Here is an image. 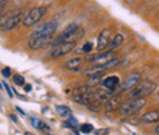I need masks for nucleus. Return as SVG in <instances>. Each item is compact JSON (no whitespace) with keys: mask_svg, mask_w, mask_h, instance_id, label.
<instances>
[{"mask_svg":"<svg viewBox=\"0 0 159 135\" xmlns=\"http://www.w3.org/2000/svg\"><path fill=\"white\" fill-rule=\"evenodd\" d=\"M2 85H4V87H5V90H6V92L9 94V96L12 97V92H11V90H10V87H9V85L6 84V82H2Z\"/></svg>","mask_w":159,"mask_h":135,"instance_id":"nucleus-25","label":"nucleus"},{"mask_svg":"<svg viewBox=\"0 0 159 135\" xmlns=\"http://www.w3.org/2000/svg\"><path fill=\"white\" fill-rule=\"evenodd\" d=\"M55 109H57L58 114H59L60 117H62V118H70V117H71V111H70V108L66 107V106H57Z\"/></svg>","mask_w":159,"mask_h":135,"instance_id":"nucleus-19","label":"nucleus"},{"mask_svg":"<svg viewBox=\"0 0 159 135\" xmlns=\"http://www.w3.org/2000/svg\"><path fill=\"white\" fill-rule=\"evenodd\" d=\"M156 89H157V84H154L152 81H141L130 91V96L146 97L148 95H151L152 92H154Z\"/></svg>","mask_w":159,"mask_h":135,"instance_id":"nucleus-3","label":"nucleus"},{"mask_svg":"<svg viewBox=\"0 0 159 135\" xmlns=\"http://www.w3.org/2000/svg\"><path fill=\"white\" fill-rule=\"evenodd\" d=\"M122 42H124V36L122 35H115L113 38H111V42H110V44H109V49L110 51H114V49H116V48H119L120 46L122 44Z\"/></svg>","mask_w":159,"mask_h":135,"instance_id":"nucleus-16","label":"nucleus"},{"mask_svg":"<svg viewBox=\"0 0 159 135\" xmlns=\"http://www.w3.org/2000/svg\"><path fill=\"white\" fill-rule=\"evenodd\" d=\"M58 28V23L55 21H50V22H45L42 26L37 27V30L33 31L31 38H36V37H44V36H53L55 33Z\"/></svg>","mask_w":159,"mask_h":135,"instance_id":"nucleus-5","label":"nucleus"},{"mask_svg":"<svg viewBox=\"0 0 159 135\" xmlns=\"http://www.w3.org/2000/svg\"><path fill=\"white\" fill-rule=\"evenodd\" d=\"M141 122L146 124H152V123H158L159 122V109H153L146 112L141 117Z\"/></svg>","mask_w":159,"mask_h":135,"instance_id":"nucleus-13","label":"nucleus"},{"mask_svg":"<svg viewBox=\"0 0 159 135\" xmlns=\"http://www.w3.org/2000/svg\"><path fill=\"white\" fill-rule=\"evenodd\" d=\"M65 66H66V69H69V70L77 71V70H80V68L82 66V59H81V58L70 59L69 61H66Z\"/></svg>","mask_w":159,"mask_h":135,"instance_id":"nucleus-15","label":"nucleus"},{"mask_svg":"<svg viewBox=\"0 0 159 135\" xmlns=\"http://www.w3.org/2000/svg\"><path fill=\"white\" fill-rule=\"evenodd\" d=\"M77 28H79V26H77L76 23H70V25L61 32V35L58 36V38L55 39L52 44L54 46V44H58V43L64 42V41H75V33H76Z\"/></svg>","mask_w":159,"mask_h":135,"instance_id":"nucleus-8","label":"nucleus"},{"mask_svg":"<svg viewBox=\"0 0 159 135\" xmlns=\"http://www.w3.org/2000/svg\"><path fill=\"white\" fill-rule=\"evenodd\" d=\"M45 12H47V9H45V7H42V6L32 9V10L25 16V19H23V25H25L26 27H31V26L36 25L37 22H39L40 20L44 17Z\"/></svg>","mask_w":159,"mask_h":135,"instance_id":"nucleus-4","label":"nucleus"},{"mask_svg":"<svg viewBox=\"0 0 159 135\" xmlns=\"http://www.w3.org/2000/svg\"><path fill=\"white\" fill-rule=\"evenodd\" d=\"M31 90H32V86H31L30 84H27V85H25V91H26V92H30Z\"/></svg>","mask_w":159,"mask_h":135,"instance_id":"nucleus-28","label":"nucleus"},{"mask_svg":"<svg viewBox=\"0 0 159 135\" xmlns=\"http://www.w3.org/2000/svg\"><path fill=\"white\" fill-rule=\"evenodd\" d=\"M25 135H34V134H32V133H30V132H26Z\"/></svg>","mask_w":159,"mask_h":135,"instance_id":"nucleus-30","label":"nucleus"},{"mask_svg":"<svg viewBox=\"0 0 159 135\" xmlns=\"http://www.w3.org/2000/svg\"><path fill=\"white\" fill-rule=\"evenodd\" d=\"M32 124L34 125V128H37L40 132H44V133H49V127L43 122V120H39V119H36V118H32L31 119Z\"/></svg>","mask_w":159,"mask_h":135,"instance_id":"nucleus-17","label":"nucleus"},{"mask_svg":"<svg viewBox=\"0 0 159 135\" xmlns=\"http://www.w3.org/2000/svg\"><path fill=\"white\" fill-rule=\"evenodd\" d=\"M6 6V0H0V11L4 12V9Z\"/></svg>","mask_w":159,"mask_h":135,"instance_id":"nucleus-27","label":"nucleus"},{"mask_svg":"<svg viewBox=\"0 0 159 135\" xmlns=\"http://www.w3.org/2000/svg\"><path fill=\"white\" fill-rule=\"evenodd\" d=\"M141 75L139 73H131L129 76L125 79L122 86H121V91H131L137 84L139 82Z\"/></svg>","mask_w":159,"mask_h":135,"instance_id":"nucleus-11","label":"nucleus"},{"mask_svg":"<svg viewBox=\"0 0 159 135\" xmlns=\"http://www.w3.org/2000/svg\"><path fill=\"white\" fill-rule=\"evenodd\" d=\"M111 36H113V32L109 28H104L100 32V35L98 36V39H97V49L99 51V53L103 52L105 48L109 47V44L111 42V38H113Z\"/></svg>","mask_w":159,"mask_h":135,"instance_id":"nucleus-9","label":"nucleus"},{"mask_svg":"<svg viewBox=\"0 0 159 135\" xmlns=\"http://www.w3.org/2000/svg\"><path fill=\"white\" fill-rule=\"evenodd\" d=\"M66 124H70V125H72V127H76V125H77V120H75L72 117H70V119L66 120Z\"/></svg>","mask_w":159,"mask_h":135,"instance_id":"nucleus-24","label":"nucleus"},{"mask_svg":"<svg viewBox=\"0 0 159 135\" xmlns=\"http://www.w3.org/2000/svg\"><path fill=\"white\" fill-rule=\"evenodd\" d=\"M80 130H81L82 133L89 134V133L93 130V125H92V124H82L81 128H80Z\"/></svg>","mask_w":159,"mask_h":135,"instance_id":"nucleus-21","label":"nucleus"},{"mask_svg":"<svg viewBox=\"0 0 159 135\" xmlns=\"http://www.w3.org/2000/svg\"><path fill=\"white\" fill-rule=\"evenodd\" d=\"M93 87L89 86V85H84V86H81L74 90V95H91L93 94Z\"/></svg>","mask_w":159,"mask_h":135,"instance_id":"nucleus-18","label":"nucleus"},{"mask_svg":"<svg viewBox=\"0 0 159 135\" xmlns=\"http://www.w3.org/2000/svg\"><path fill=\"white\" fill-rule=\"evenodd\" d=\"M108 134V129H99L96 132V135H107Z\"/></svg>","mask_w":159,"mask_h":135,"instance_id":"nucleus-26","label":"nucleus"},{"mask_svg":"<svg viewBox=\"0 0 159 135\" xmlns=\"http://www.w3.org/2000/svg\"><path fill=\"white\" fill-rule=\"evenodd\" d=\"M12 80H14V82H15L17 86H25V85H26V84H25V77L21 76V75H19V74L14 75Z\"/></svg>","mask_w":159,"mask_h":135,"instance_id":"nucleus-20","label":"nucleus"},{"mask_svg":"<svg viewBox=\"0 0 159 135\" xmlns=\"http://www.w3.org/2000/svg\"><path fill=\"white\" fill-rule=\"evenodd\" d=\"M25 12H16V14H14L12 16H9V17H6L5 20V22L2 23V26H1V28L4 30V31H11V30H14V28H16L19 25H20L21 22H23V19H25Z\"/></svg>","mask_w":159,"mask_h":135,"instance_id":"nucleus-7","label":"nucleus"},{"mask_svg":"<svg viewBox=\"0 0 159 135\" xmlns=\"http://www.w3.org/2000/svg\"><path fill=\"white\" fill-rule=\"evenodd\" d=\"M1 74H2V76L4 77H10L11 76V70H10V68H5V69H2Z\"/></svg>","mask_w":159,"mask_h":135,"instance_id":"nucleus-23","label":"nucleus"},{"mask_svg":"<svg viewBox=\"0 0 159 135\" xmlns=\"http://www.w3.org/2000/svg\"><path fill=\"white\" fill-rule=\"evenodd\" d=\"M50 43H53V36H44V37H36V38H31L28 42V47L33 51H38L43 49L45 47H48Z\"/></svg>","mask_w":159,"mask_h":135,"instance_id":"nucleus-10","label":"nucleus"},{"mask_svg":"<svg viewBox=\"0 0 159 135\" xmlns=\"http://www.w3.org/2000/svg\"><path fill=\"white\" fill-rule=\"evenodd\" d=\"M120 106V95H113L110 98H108L104 103V109L107 112H113L118 109Z\"/></svg>","mask_w":159,"mask_h":135,"instance_id":"nucleus-12","label":"nucleus"},{"mask_svg":"<svg viewBox=\"0 0 159 135\" xmlns=\"http://www.w3.org/2000/svg\"><path fill=\"white\" fill-rule=\"evenodd\" d=\"M92 48H93V44H92L91 42H86V43L83 44V47H82V51H83L84 53H89V52L92 51Z\"/></svg>","mask_w":159,"mask_h":135,"instance_id":"nucleus-22","label":"nucleus"},{"mask_svg":"<svg viewBox=\"0 0 159 135\" xmlns=\"http://www.w3.org/2000/svg\"><path fill=\"white\" fill-rule=\"evenodd\" d=\"M119 82H120V80L118 76H109L102 81V85H103L105 89L115 90V89L119 86Z\"/></svg>","mask_w":159,"mask_h":135,"instance_id":"nucleus-14","label":"nucleus"},{"mask_svg":"<svg viewBox=\"0 0 159 135\" xmlns=\"http://www.w3.org/2000/svg\"><path fill=\"white\" fill-rule=\"evenodd\" d=\"M76 47V41H64L58 44H54L50 52L52 58L57 59L60 57H64L69 53H71Z\"/></svg>","mask_w":159,"mask_h":135,"instance_id":"nucleus-2","label":"nucleus"},{"mask_svg":"<svg viewBox=\"0 0 159 135\" xmlns=\"http://www.w3.org/2000/svg\"><path fill=\"white\" fill-rule=\"evenodd\" d=\"M156 133H157V134L159 135V124L157 125V128H156Z\"/></svg>","mask_w":159,"mask_h":135,"instance_id":"nucleus-29","label":"nucleus"},{"mask_svg":"<svg viewBox=\"0 0 159 135\" xmlns=\"http://www.w3.org/2000/svg\"><path fill=\"white\" fill-rule=\"evenodd\" d=\"M146 104H147V99L144 97H132L131 99L120 103L118 111L121 116L130 117L139 113Z\"/></svg>","mask_w":159,"mask_h":135,"instance_id":"nucleus-1","label":"nucleus"},{"mask_svg":"<svg viewBox=\"0 0 159 135\" xmlns=\"http://www.w3.org/2000/svg\"><path fill=\"white\" fill-rule=\"evenodd\" d=\"M114 59H116V53L114 51H109L105 53L100 52L99 54L93 55L92 58H88V61H91L94 66H105L107 64H109Z\"/></svg>","mask_w":159,"mask_h":135,"instance_id":"nucleus-6","label":"nucleus"}]
</instances>
